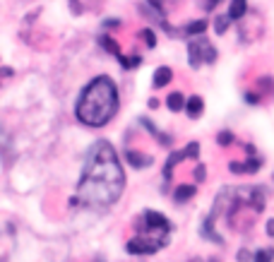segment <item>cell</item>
I'll list each match as a JSON object with an SVG mask.
<instances>
[{"mask_svg": "<svg viewBox=\"0 0 274 262\" xmlns=\"http://www.w3.org/2000/svg\"><path fill=\"white\" fill-rule=\"evenodd\" d=\"M193 195H195V185H180L178 190H176V200L178 202H188Z\"/></svg>", "mask_w": 274, "mask_h": 262, "instance_id": "cell-11", "label": "cell"}, {"mask_svg": "<svg viewBox=\"0 0 274 262\" xmlns=\"http://www.w3.org/2000/svg\"><path fill=\"white\" fill-rule=\"evenodd\" d=\"M262 168V161L258 159V157H252V159L245 161V173H255V171H260Z\"/></svg>", "mask_w": 274, "mask_h": 262, "instance_id": "cell-16", "label": "cell"}, {"mask_svg": "<svg viewBox=\"0 0 274 262\" xmlns=\"http://www.w3.org/2000/svg\"><path fill=\"white\" fill-rule=\"evenodd\" d=\"M245 12H248V0H231V8H228L231 19H241Z\"/></svg>", "mask_w": 274, "mask_h": 262, "instance_id": "cell-6", "label": "cell"}, {"mask_svg": "<svg viewBox=\"0 0 274 262\" xmlns=\"http://www.w3.org/2000/svg\"><path fill=\"white\" fill-rule=\"evenodd\" d=\"M217 142L224 144V147H228V144L234 142V133H228V130H224V133H219L217 135Z\"/></svg>", "mask_w": 274, "mask_h": 262, "instance_id": "cell-17", "label": "cell"}, {"mask_svg": "<svg viewBox=\"0 0 274 262\" xmlns=\"http://www.w3.org/2000/svg\"><path fill=\"white\" fill-rule=\"evenodd\" d=\"M123 185H125V176L113 147L106 140L96 142L94 149L89 151L85 173L79 181L77 200L89 207H109L120 198Z\"/></svg>", "mask_w": 274, "mask_h": 262, "instance_id": "cell-1", "label": "cell"}, {"mask_svg": "<svg viewBox=\"0 0 274 262\" xmlns=\"http://www.w3.org/2000/svg\"><path fill=\"white\" fill-rule=\"evenodd\" d=\"M228 168H231V173H245V164H241V161H231Z\"/></svg>", "mask_w": 274, "mask_h": 262, "instance_id": "cell-19", "label": "cell"}, {"mask_svg": "<svg viewBox=\"0 0 274 262\" xmlns=\"http://www.w3.org/2000/svg\"><path fill=\"white\" fill-rule=\"evenodd\" d=\"M245 101H248V103H252V106H255V103L260 101V96H255V94H245Z\"/></svg>", "mask_w": 274, "mask_h": 262, "instance_id": "cell-25", "label": "cell"}, {"mask_svg": "<svg viewBox=\"0 0 274 262\" xmlns=\"http://www.w3.org/2000/svg\"><path fill=\"white\" fill-rule=\"evenodd\" d=\"M70 5H72V12H77V15L82 12V8H79V3H77V0H70Z\"/></svg>", "mask_w": 274, "mask_h": 262, "instance_id": "cell-27", "label": "cell"}, {"mask_svg": "<svg viewBox=\"0 0 274 262\" xmlns=\"http://www.w3.org/2000/svg\"><path fill=\"white\" fill-rule=\"evenodd\" d=\"M252 260L255 262H272L274 260V250L272 248H262V250H258V253L252 255Z\"/></svg>", "mask_w": 274, "mask_h": 262, "instance_id": "cell-12", "label": "cell"}, {"mask_svg": "<svg viewBox=\"0 0 274 262\" xmlns=\"http://www.w3.org/2000/svg\"><path fill=\"white\" fill-rule=\"evenodd\" d=\"M137 229H140L142 233L128 243V253L149 255V253H157L161 246H166V236H168V231H171V224L166 222L164 214L149 209V212H144L142 222L137 224Z\"/></svg>", "mask_w": 274, "mask_h": 262, "instance_id": "cell-3", "label": "cell"}, {"mask_svg": "<svg viewBox=\"0 0 274 262\" xmlns=\"http://www.w3.org/2000/svg\"><path fill=\"white\" fill-rule=\"evenodd\" d=\"M204 29H207V22H204V19H197V22H190L188 27H185V34H202Z\"/></svg>", "mask_w": 274, "mask_h": 262, "instance_id": "cell-14", "label": "cell"}, {"mask_svg": "<svg viewBox=\"0 0 274 262\" xmlns=\"http://www.w3.org/2000/svg\"><path fill=\"white\" fill-rule=\"evenodd\" d=\"M142 39L147 41V46H149V48L157 46V36H154V32H152V29H144V32H142Z\"/></svg>", "mask_w": 274, "mask_h": 262, "instance_id": "cell-18", "label": "cell"}, {"mask_svg": "<svg viewBox=\"0 0 274 262\" xmlns=\"http://www.w3.org/2000/svg\"><path fill=\"white\" fill-rule=\"evenodd\" d=\"M248 260H250V253H248L245 248H243V250H238V262H248Z\"/></svg>", "mask_w": 274, "mask_h": 262, "instance_id": "cell-21", "label": "cell"}, {"mask_svg": "<svg viewBox=\"0 0 274 262\" xmlns=\"http://www.w3.org/2000/svg\"><path fill=\"white\" fill-rule=\"evenodd\" d=\"M118 111V92L111 77H96L87 84L77 101V118L85 125L101 127L106 125Z\"/></svg>", "mask_w": 274, "mask_h": 262, "instance_id": "cell-2", "label": "cell"}, {"mask_svg": "<svg viewBox=\"0 0 274 262\" xmlns=\"http://www.w3.org/2000/svg\"><path fill=\"white\" fill-rule=\"evenodd\" d=\"M128 159H130V164L133 166H137V168H142V166H149L152 164V159L149 157H144V154H140V151H128Z\"/></svg>", "mask_w": 274, "mask_h": 262, "instance_id": "cell-9", "label": "cell"}, {"mask_svg": "<svg viewBox=\"0 0 274 262\" xmlns=\"http://www.w3.org/2000/svg\"><path fill=\"white\" fill-rule=\"evenodd\" d=\"M212 224H214V219H212V216H207V219H204V224H202V233L212 241V243H221V236H219V233H214Z\"/></svg>", "mask_w": 274, "mask_h": 262, "instance_id": "cell-10", "label": "cell"}, {"mask_svg": "<svg viewBox=\"0 0 274 262\" xmlns=\"http://www.w3.org/2000/svg\"><path fill=\"white\" fill-rule=\"evenodd\" d=\"M228 22H231V17H228V15L217 17V19H214V32H217V34H224L228 29Z\"/></svg>", "mask_w": 274, "mask_h": 262, "instance_id": "cell-13", "label": "cell"}, {"mask_svg": "<svg viewBox=\"0 0 274 262\" xmlns=\"http://www.w3.org/2000/svg\"><path fill=\"white\" fill-rule=\"evenodd\" d=\"M204 173H207V171H204V166H197L195 168V178H197V181H204Z\"/></svg>", "mask_w": 274, "mask_h": 262, "instance_id": "cell-23", "label": "cell"}, {"mask_svg": "<svg viewBox=\"0 0 274 262\" xmlns=\"http://www.w3.org/2000/svg\"><path fill=\"white\" fill-rule=\"evenodd\" d=\"M171 80H173L171 68H159V70L154 72V87H166Z\"/></svg>", "mask_w": 274, "mask_h": 262, "instance_id": "cell-7", "label": "cell"}, {"mask_svg": "<svg viewBox=\"0 0 274 262\" xmlns=\"http://www.w3.org/2000/svg\"><path fill=\"white\" fill-rule=\"evenodd\" d=\"M267 233L274 238V219H269V222H267Z\"/></svg>", "mask_w": 274, "mask_h": 262, "instance_id": "cell-26", "label": "cell"}, {"mask_svg": "<svg viewBox=\"0 0 274 262\" xmlns=\"http://www.w3.org/2000/svg\"><path fill=\"white\" fill-rule=\"evenodd\" d=\"M166 103H168L171 111H180V108H185V96L180 94V92H173V94H168Z\"/></svg>", "mask_w": 274, "mask_h": 262, "instance_id": "cell-8", "label": "cell"}, {"mask_svg": "<svg viewBox=\"0 0 274 262\" xmlns=\"http://www.w3.org/2000/svg\"><path fill=\"white\" fill-rule=\"evenodd\" d=\"M188 56H190V65L193 68H200V63H214L217 58V51L209 41H190L188 46Z\"/></svg>", "mask_w": 274, "mask_h": 262, "instance_id": "cell-4", "label": "cell"}, {"mask_svg": "<svg viewBox=\"0 0 274 262\" xmlns=\"http://www.w3.org/2000/svg\"><path fill=\"white\" fill-rule=\"evenodd\" d=\"M99 41L103 43V48L109 51V53H113V56H120V51H118V43L113 39H109V36H99Z\"/></svg>", "mask_w": 274, "mask_h": 262, "instance_id": "cell-15", "label": "cell"}, {"mask_svg": "<svg viewBox=\"0 0 274 262\" xmlns=\"http://www.w3.org/2000/svg\"><path fill=\"white\" fill-rule=\"evenodd\" d=\"M149 5H152V8L157 10L159 15H161V12H164V0H147Z\"/></svg>", "mask_w": 274, "mask_h": 262, "instance_id": "cell-20", "label": "cell"}, {"mask_svg": "<svg viewBox=\"0 0 274 262\" xmlns=\"http://www.w3.org/2000/svg\"><path fill=\"white\" fill-rule=\"evenodd\" d=\"M219 3H221V0H204V10H214Z\"/></svg>", "mask_w": 274, "mask_h": 262, "instance_id": "cell-22", "label": "cell"}, {"mask_svg": "<svg viewBox=\"0 0 274 262\" xmlns=\"http://www.w3.org/2000/svg\"><path fill=\"white\" fill-rule=\"evenodd\" d=\"M118 19H106V22H103V27H106V29H113V27H118Z\"/></svg>", "mask_w": 274, "mask_h": 262, "instance_id": "cell-24", "label": "cell"}, {"mask_svg": "<svg viewBox=\"0 0 274 262\" xmlns=\"http://www.w3.org/2000/svg\"><path fill=\"white\" fill-rule=\"evenodd\" d=\"M185 111H188L190 118H200V116H202V111H204L202 99H200V96H190L188 101H185Z\"/></svg>", "mask_w": 274, "mask_h": 262, "instance_id": "cell-5", "label": "cell"}]
</instances>
